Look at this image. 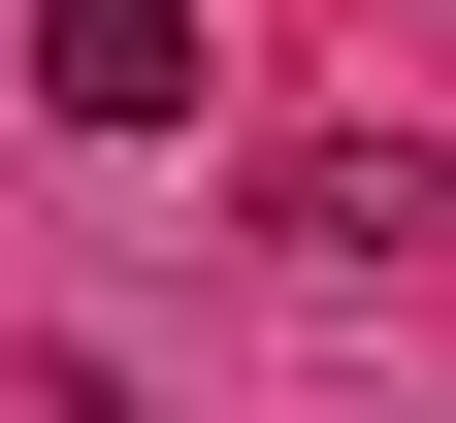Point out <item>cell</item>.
I'll return each instance as SVG.
<instances>
[{"label":"cell","instance_id":"cell-1","mask_svg":"<svg viewBox=\"0 0 456 423\" xmlns=\"http://www.w3.org/2000/svg\"><path fill=\"white\" fill-rule=\"evenodd\" d=\"M33 98L66 131H196V0H33Z\"/></svg>","mask_w":456,"mask_h":423},{"label":"cell","instance_id":"cell-2","mask_svg":"<svg viewBox=\"0 0 456 423\" xmlns=\"http://www.w3.org/2000/svg\"><path fill=\"white\" fill-rule=\"evenodd\" d=\"M261 228H294V261H424L456 196H424V163H391V131H294V163H261Z\"/></svg>","mask_w":456,"mask_h":423}]
</instances>
